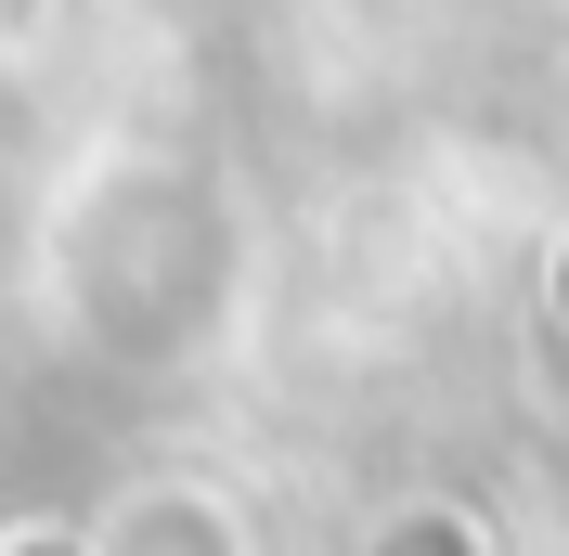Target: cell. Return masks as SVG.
<instances>
[{
  "mask_svg": "<svg viewBox=\"0 0 569 556\" xmlns=\"http://www.w3.org/2000/svg\"><path fill=\"white\" fill-rule=\"evenodd\" d=\"M0 556H78V544H66V530H13Z\"/></svg>",
  "mask_w": 569,
  "mask_h": 556,
  "instance_id": "cell-1",
  "label": "cell"
}]
</instances>
